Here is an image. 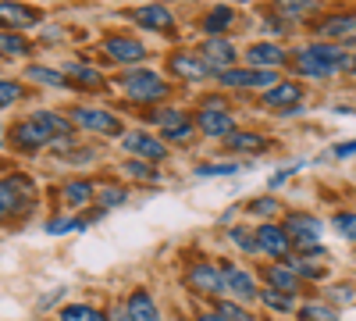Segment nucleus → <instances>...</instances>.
Wrapping results in <instances>:
<instances>
[{
	"label": "nucleus",
	"instance_id": "f257e3e1",
	"mask_svg": "<svg viewBox=\"0 0 356 321\" xmlns=\"http://www.w3.org/2000/svg\"><path fill=\"white\" fill-rule=\"evenodd\" d=\"M72 132V125L54 111H36L15 129V147L22 150H40V147H50L54 139H65Z\"/></svg>",
	"mask_w": 356,
	"mask_h": 321
},
{
	"label": "nucleus",
	"instance_id": "f03ea898",
	"mask_svg": "<svg viewBox=\"0 0 356 321\" xmlns=\"http://www.w3.org/2000/svg\"><path fill=\"white\" fill-rule=\"evenodd\" d=\"M346 50L342 47H332V43H310L300 50V57H296V68H300V75H310V79H328L335 75L339 68H346Z\"/></svg>",
	"mask_w": 356,
	"mask_h": 321
},
{
	"label": "nucleus",
	"instance_id": "7ed1b4c3",
	"mask_svg": "<svg viewBox=\"0 0 356 321\" xmlns=\"http://www.w3.org/2000/svg\"><path fill=\"white\" fill-rule=\"evenodd\" d=\"M122 90L132 100H139V104H150V100H164L168 97V82L157 72H150V68H129L122 75Z\"/></svg>",
	"mask_w": 356,
	"mask_h": 321
},
{
	"label": "nucleus",
	"instance_id": "20e7f679",
	"mask_svg": "<svg viewBox=\"0 0 356 321\" xmlns=\"http://www.w3.org/2000/svg\"><path fill=\"white\" fill-rule=\"evenodd\" d=\"M218 79L221 86H239V90H271L278 82V72L275 68H225Z\"/></svg>",
	"mask_w": 356,
	"mask_h": 321
},
{
	"label": "nucleus",
	"instance_id": "39448f33",
	"mask_svg": "<svg viewBox=\"0 0 356 321\" xmlns=\"http://www.w3.org/2000/svg\"><path fill=\"white\" fill-rule=\"evenodd\" d=\"M122 147L129 154L143 157V161H150V164L168 157V143L161 136H150V132H129V136H122Z\"/></svg>",
	"mask_w": 356,
	"mask_h": 321
},
{
	"label": "nucleus",
	"instance_id": "423d86ee",
	"mask_svg": "<svg viewBox=\"0 0 356 321\" xmlns=\"http://www.w3.org/2000/svg\"><path fill=\"white\" fill-rule=\"evenodd\" d=\"M253 236H257V250H264L267 257H275V260L292 253V236L285 232V225H260Z\"/></svg>",
	"mask_w": 356,
	"mask_h": 321
},
{
	"label": "nucleus",
	"instance_id": "0eeeda50",
	"mask_svg": "<svg viewBox=\"0 0 356 321\" xmlns=\"http://www.w3.org/2000/svg\"><path fill=\"white\" fill-rule=\"evenodd\" d=\"M193 122H196V129L203 136H211V139H228L235 132V118H232L225 107H203Z\"/></svg>",
	"mask_w": 356,
	"mask_h": 321
},
{
	"label": "nucleus",
	"instance_id": "6e6552de",
	"mask_svg": "<svg viewBox=\"0 0 356 321\" xmlns=\"http://www.w3.org/2000/svg\"><path fill=\"white\" fill-rule=\"evenodd\" d=\"M200 57L211 65V72H225V68H232V61H235V47H232L225 36H207L203 47H200Z\"/></svg>",
	"mask_w": 356,
	"mask_h": 321
},
{
	"label": "nucleus",
	"instance_id": "1a4fd4ad",
	"mask_svg": "<svg viewBox=\"0 0 356 321\" xmlns=\"http://www.w3.org/2000/svg\"><path fill=\"white\" fill-rule=\"evenodd\" d=\"M75 122L82 129H89V132H100V136H118L122 132V122H118L111 111H97V107H79Z\"/></svg>",
	"mask_w": 356,
	"mask_h": 321
},
{
	"label": "nucleus",
	"instance_id": "9d476101",
	"mask_svg": "<svg viewBox=\"0 0 356 321\" xmlns=\"http://www.w3.org/2000/svg\"><path fill=\"white\" fill-rule=\"evenodd\" d=\"M186 282L196 289V293H203V297H218L221 289H225V275L214 265H193L186 272Z\"/></svg>",
	"mask_w": 356,
	"mask_h": 321
},
{
	"label": "nucleus",
	"instance_id": "9b49d317",
	"mask_svg": "<svg viewBox=\"0 0 356 321\" xmlns=\"http://www.w3.org/2000/svg\"><path fill=\"white\" fill-rule=\"evenodd\" d=\"M104 50H107V57H114V61H122V65H139L146 57V47L139 40H129V36H107Z\"/></svg>",
	"mask_w": 356,
	"mask_h": 321
},
{
	"label": "nucleus",
	"instance_id": "f8f14e48",
	"mask_svg": "<svg viewBox=\"0 0 356 321\" xmlns=\"http://www.w3.org/2000/svg\"><path fill=\"white\" fill-rule=\"evenodd\" d=\"M264 104L275 111H292L303 104V90L296 82H275L271 90H264Z\"/></svg>",
	"mask_w": 356,
	"mask_h": 321
},
{
	"label": "nucleus",
	"instance_id": "ddd939ff",
	"mask_svg": "<svg viewBox=\"0 0 356 321\" xmlns=\"http://www.w3.org/2000/svg\"><path fill=\"white\" fill-rule=\"evenodd\" d=\"M40 22V11L29 4H15V0H0V25L8 29H33Z\"/></svg>",
	"mask_w": 356,
	"mask_h": 321
},
{
	"label": "nucleus",
	"instance_id": "4468645a",
	"mask_svg": "<svg viewBox=\"0 0 356 321\" xmlns=\"http://www.w3.org/2000/svg\"><path fill=\"white\" fill-rule=\"evenodd\" d=\"M132 22L139 29H154V33H168V29L175 25V18H171V11L164 4H143V8H136Z\"/></svg>",
	"mask_w": 356,
	"mask_h": 321
},
{
	"label": "nucleus",
	"instance_id": "2eb2a0df",
	"mask_svg": "<svg viewBox=\"0 0 356 321\" xmlns=\"http://www.w3.org/2000/svg\"><path fill=\"white\" fill-rule=\"evenodd\" d=\"M246 61H250L253 68H282V65L289 61V54H285V47H278V43H253V47L246 50Z\"/></svg>",
	"mask_w": 356,
	"mask_h": 321
},
{
	"label": "nucleus",
	"instance_id": "dca6fc26",
	"mask_svg": "<svg viewBox=\"0 0 356 321\" xmlns=\"http://www.w3.org/2000/svg\"><path fill=\"white\" fill-rule=\"evenodd\" d=\"M25 193L29 182L25 179H11V182H0V218H11L25 208Z\"/></svg>",
	"mask_w": 356,
	"mask_h": 321
},
{
	"label": "nucleus",
	"instance_id": "f3484780",
	"mask_svg": "<svg viewBox=\"0 0 356 321\" xmlns=\"http://www.w3.org/2000/svg\"><path fill=\"white\" fill-rule=\"evenodd\" d=\"M285 232H289L292 240H300V250H303V246H314V243H317V236H321V221L310 218V214H289Z\"/></svg>",
	"mask_w": 356,
	"mask_h": 321
},
{
	"label": "nucleus",
	"instance_id": "a211bd4d",
	"mask_svg": "<svg viewBox=\"0 0 356 321\" xmlns=\"http://www.w3.org/2000/svg\"><path fill=\"white\" fill-rule=\"evenodd\" d=\"M171 72L178 79H189V82H203L211 75V65L203 61V57H193V54H175L171 57Z\"/></svg>",
	"mask_w": 356,
	"mask_h": 321
},
{
	"label": "nucleus",
	"instance_id": "6ab92c4d",
	"mask_svg": "<svg viewBox=\"0 0 356 321\" xmlns=\"http://www.w3.org/2000/svg\"><path fill=\"white\" fill-rule=\"evenodd\" d=\"M125 318L129 321H161V311H157V304L150 300L146 289H136V293L129 297V304H125Z\"/></svg>",
	"mask_w": 356,
	"mask_h": 321
},
{
	"label": "nucleus",
	"instance_id": "aec40b11",
	"mask_svg": "<svg viewBox=\"0 0 356 321\" xmlns=\"http://www.w3.org/2000/svg\"><path fill=\"white\" fill-rule=\"evenodd\" d=\"M225 289H232L239 300H257V297H260L253 275L243 272V268H232V265H225Z\"/></svg>",
	"mask_w": 356,
	"mask_h": 321
},
{
	"label": "nucleus",
	"instance_id": "412c9836",
	"mask_svg": "<svg viewBox=\"0 0 356 321\" xmlns=\"http://www.w3.org/2000/svg\"><path fill=\"white\" fill-rule=\"evenodd\" d=\"M317 33L328 36V40H353L356 36V15H335L328 22H321Z\"/></svg>",
	"mask_w": 356,
	"mask_h": 321
},
{
	"label": "nucleus",
	"instance_id": "4be33fe9",
	"mask_svg": "<svg viewBox=\"0 0 356 321\" xmlns=\"http://www.w3.org/2000/svg\"><path fill=\"white\" fill-rule=\"evenodd\" d=\"M193 118H189V114H178V118L175 122H168L164 129H161V139L164 143H186L189 136H193Z\"/></svg>",
	"mask_w": 356,
	"mask_h": 321
},
{
	"label": "nucleus",
	"instance_id": "5701e85b",
	"mask_svg": "<svg viewBox=\"0 0 356 321\" xmlns=\"http://www.w3.org/2000/svg\"><path fill=\"white\" fill-rule=\"evenodd\" d=\"M267 285L282 289V293H292V289L300 285V275H296L292 268H285V265H271L267 268Z\"/></svg>",
	"mask_w": 356,
	"mask_h": 321
},
{
	"label": "nucleus",
	"instance_id": "b1692460",
	"mask_svg": "<svg viewBox=\"0 0 356 321\" xmlns=\"http://www.w3.org/2000/svg\"><path fill=\"white\" fill-rule=\"evenodd\" d=\"M228 147L239 150V154H257V150L267 147V139L264 136H253V132H232L228 136Z\"/></svg>",
	"mask_w": 356,
	"mask_h": 321
},
{
	"label": "nucleus",
	"instance_id": "393cba45",
	"mask_svg": "<svg viewBox=\"0 0 356 321\" xmlns=\"http://www.w3.org/2000/svg\"><path fill=\"white\" fill-rule=\"evenodd\" d=\"M260 300H264V307H267V311H278V314H289V311L296 307L292 293H282V289H271V285H267L264 293H260Z\"/></svg>",
	"mask_w": 356,
	"mask_h": 321
},
{
	"label": "nucleus",
	"instance_id": "a878e982",
	"mask_svg": "<svg viewBox=\"0 0 356 321\" xmlns=\"http://www.w3.org/2000/svg\"><path fill=\"white\" fill-rule=\"evenodd\" d=\"M232 22H235V11H232V8H214L211 15L203 18V29H207L211 36H218V33H225Z\"/></svg>",
	"mask_w": 356,
	"mask_h": 321
},
{
	"label": "nucleus",
	"instance_id": "bb28decb",
	"mask_svg": "<svg viewBox=\"0 0 356 321\" xmlns=\"http://www.w3.org/2000/svg\"><path fill=\"white\" fill-rule=\"evenodd\" d=\"M61 321H107L97 307H89V304H68L61 311Z\"/></svg>",
	"mask_w": 356,
	"mask_h": 321
},
{
	"label": "nucleus",
	"instance_id": "cd10ccee",
	"mask_svg": "<svg viewBox=\"0 0 356 321\" xmlns=\"http://www.w3.org/2000/svg\"><path fill=\"white\" fill-rule=\"evenodd\" d=\"M125 175L129 179H143V182H157L161 179L157 164H146V161H125Z\"/></svg>",
	"mask_w": 356,
	"mask_h": 321
},
{
	"label": "nucleus",
	"instance_id": "c85d7f7f",
	"mask_svg": "<svg viewBox=\"0 0 356 321\" xmlns=\"http://www.w3.org/2000/svg\"><path fill=\"white\" fill-rule=\"evenodd\" d=\"M65 200L72 203V208H82V203L93 200V186L89 182H68L65 186Z\"/></svg>",
	"mask_w": 356,
	"mask_h": 321
},
{
	"label": "nucleus",
	"instance_id": "c756f323",
	"mask_svg": "<svg viewBox=\"0 0 356 321\" xmlns=\"http://www.w3.org/2000/svg\"><path fill=\"white\" fill-rule=\"evenodd\" d=\"M29 50H33V47H29L22 36H15V33H0V54H8V57H25Z\"/></svg>",
	"mask_w": 356,
	"mask_h": 321
},
{
	"label": "nucleus",
	"instance_id": "7c9ffc66",
	"mask_svg": "<svg viewBox=\"0 0 356 321\" xmlns=\"http://www.w3.org/2000/svg\"><path fill=\"white\" fill-rule=\"evenodd\" d=\"M29 79H36V82H47V86H57V90H61V86H68V79L61 75V72H54V68H43V65H33L25 72Z\"/></svg>",
	"mask_w": 356,
	"mask_h": 321
},
{
	"label": "nucleus",
	"instance_id": "2f4dec72",
	"mask_svg": "<svg viewBox=\"0 0 356 321\" xmlns=\"http://www.w3.org/2000/svg\"><path fill=\"white\" fill-rule=\"evenodd\" d=\"M300 318H303V321H339V314H335L328 304H303Z\"/></svg>",
	"mask_w": 356,
	"mask_h": 321
},
{
	"label": "nucleus",
	"instance_id": "473e14b6",
	"mask_svg": "<svg viewBox=\"0 0 356 321\" xmlns=\"http://www.w3.org/2000/svg\"><path fill=\"white\" fill-rule=\"evenodd\" d=\"M68 75H72L75 82L89 86V90H97V86L104 82V79H100V72H93V68H82V65H68Z\"/></svg>",
	"mask_w": 356,
	"mask_h": 321
},
{
	"label": "nucleus",
	"instance_id": "72a5a7b5",
	"mask_svg": "<svg viewBox=\"0 0 356 321\" xmlns=\"http://www.w3.org/2000/svg\"><path fill=\"white\" fill-rule=\"evenodd\" d=\"M129 200V189H122V186H104L100 189V208L107 211V208H118V203H125Z\"/></svg>",
	"mask_w": 356,
	"mask_h": 321
},
{
	"label": "nucleus",
	"instance_id": "f704fd0d",
	"mask_svg": "<svg viewBox=\"0 0 356 321\" xmlns=\"http://www.w3.org/2000/svg\"><path fill=\"white\" fill-rule=\"evenodd\" d=\"M332 225H335V228L342 232L346 240H353V243H356V214L342 211V214H335V218H332Z\"/></svg>",
	"mask_w": 356,
	"mask_h": 321
},
{
	"label": "nucleus",
	"instance_id": "c9c22d12",
	"mask_svg": "<svg viewBox=\"0 0 356 321\" xmlns=\"http://www.w3.org/2000/svg\"><path fill=\"white\" fill-rule=\"evenodd\" d=\"M292 272H296V275H303V279H321V275H324L321 265H310V260H303V257H300V260H292Z\"/></svg>",
	"mask_w": 356,
	"mask_h": 321
},
{
	"label": "nucleus",
	"instance_id": "e433bc0d",
	"mask_svg": "<svg viewBox=\"0 0 356 321\" xmlns=\"http://www.w3.org/2000/svg\"><path fill=\"white\" fill-rule=\"evenodd\" d=\"M22 97V90H18V82H8V79H0V107H8V104H15Z\"/></svg>",
	"mask_w": 356,
	"mask_h": 321
},
{
	"label": "nucleus",
	"instance_id": "4c0bfd02",
	"mask_svg": "<svg viewBox=\"0 0 356 321\" xmlns=\"http://www.w3.org/2000/svg\"><path fill=\"white\" fill-rule=\"evenodd\" d=\"M232 240L239 243L246 253H257V236H253V232H246V228H232Z\"/></svg>",
	"mask_w": 356,
	"mask_h": 321
},
{
	"label": "nucleus",
	"instance_id": "58836bf2",
	"mask_svg": "<svg viewBox=\"0 0 356 321\" xmlns=\"http://www.w3.org/2000/svg\"><path fill=\"white\" fill-rule=\"evenodd\" d=\"M246 211H250V214H275V211H278V203H275V196H260V200L250 203Z\"/></svg>",
	"mask_w": 356,
	"mask_h": 321
},
{
	"label": "nucleus",
	"instance_id": "ea45409f",
	"mask_svg": "<svg viewBox=\"0 0 356 321\" xmlns=\"http://www.w3.org/2000/svg\"><path fill=\"white\" fill-rule=\"evenodd\" d=\"M79 225H82L79 218H57V221H47V232H50V236H61V232H72Z\"/></svg>",
	"mask_w": 356,
	"mask_h": 321
},
{
	"label": "nucleus",
	"instance_id": "a19ab883",
	"mask_svg": "<svg viewBox=\"0 0 356 321\" xmlns=\"http://www.w3.org/2000/svg\"><path fill=\"white\" fill-rule=\"evenodd\" d=\"M328 300L332 304H349V300H356V289L353 285H335V289H328Z\"/></svg>",
	"mask_w": 356,
	"mask_h": 321
},
{
	"label": "nucleus",
	"instance_id": "79ce46f5",
	"mask_svg": "<svg viewBox=\"0 0 356 321\" xmlns=\"http://www.w3.org/2000/svg\"><path fill=\"white\" fill-rule=\"evenodd\" d=\"M218 314H221V318H228V321H253L239 304H221V311H218Z\"/></svg>",
	"mask_w": 356,
	"mask_h": 321
},
{
	"label": "nucleus",
	"instance_id": "37998d69",
	"mask_svg": "<svg viewBox=\"0 0 356 321\" xmlns=\"http://www.w3.org/2000/svg\"><path fill=\"white\" fill-rule=\"evenodd\" d=\"M232 171H239V164H203L200 175H232Z\"/></svg>",
	"mask_w": 356,
	"mask_h": 321
},
{
	"label": "nucleus",
	"instance_id": "c03bdc74",
	"mask_svg": "<svg viewBox=\"0 0 356 321\" xmlns=\"http://www.w3.org/2000/svg\"><path fill=\"white\" fill-rule=\"evenodd\" d=\"M314 4L310 0H285V15H303V11H310Z\"/></svg>",
	"mask_w": 356,
	"mask_h": 321
},
{
	"label": "nucleus",
	"instance_id": "a18cd8bd",
	"mask_svg": "<svg viewBox=\"0 0 356 321\" xmlns=\"http://www.w3.org/2000/svg\"><path fill=\"white\" fill-rule=\"evenodd\" d=\"M349 154H356V139H349V143H339V147H335V157H349Z\"/></svg>",
	"mask_w": 356,
	"mask_h": 321
},
{
	"label": "nucleus",
	"instance_id": "49530a36",
	"mask_svg": "<svg viewBox=\"0 0 356 321\" xmlns=\"http://www.w3.org/2000/svg\"><path fill=\"white\" fill-rule=\"evenodd\" d=\"M196 321H228V318H221V314H200Z\"/></svg>",
	"mask_w": 356,
	"mask_h": 321
}]
</instances>
